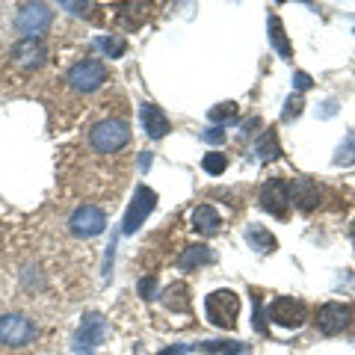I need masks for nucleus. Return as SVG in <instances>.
<instances>
[{
    "label": "nucleus",
    "instance_id": "obj_1",
    "mask_svg": "<svg viewBox=\"0 0 355 355\" xmlns=\"http://www.w3.org/2000/svg\"><path fill=\"white\" fill-rule=\"evenodd\" d=\"M130 148V125L121 116H104L86 130V151L98 160H119Z\"/></svg>",
    "mask_w": 355,
    "mask_h": 355
},
{
    "label": "nucleus",
    "instance_id": "obj_2",
    "mask_svg": "<svg viewBox=\"0 0 355 355\" xmlns=\"http://www.w3.org/2000/svg\"><path fill=\"white\" fill-rule=\"evenodd\" d=\"M107 80H110V71L101 60H80L65 74V86H69L74 95H83V98L98 92Z\"/></svg>",
    "mask_w": 355,
    "mask_h": 355
},
{
    "label": "nucleus",
    "instance_id": "obj_3",
    "mask_svg": "<svg viewBox=\"0 0 355 355\" xmlns=\"http://www.w3.org/2000/svg\"><path fill=\"white\" fill-rule=\"evenodd\" d=\"M39 329L36 323L27 317V314H0V347H9V349H24L36 340Z\"/></svg>",
    "mask_w": 355,
    "mask_h": 355
},
{
    "label": "nucleus",
    "instance_id": "obj_4",
    "mask_svg": "<svg viewBox=\"0 0 355 355\" xmlns=\"http://www.w3.org/2000/svg\"><path fill=\"white\" fill-rule=\"evenodd\" d=\"M205 311H207V320L216 329L231 331L240 317V296L234 291H214L205 299Z\"/></svg>",
    "mask_w": 355,
    "mask_h": 355
},
{
    "label": "nucleus",
    "instance_id": "obj_5",
    "mask_svg": "<svg viewBox=\"0 0 355 355\" xmlns=\"http://www.w3.org/2000/svg\"><path fill=\"white\" fill-rule=\"evenodd\" d=\"M157 207V193L151 190V187L139 184L137 190L130 196V205H128V214H125V222H121V234H137L142 228V222L148 219V214Z\"/></svg>",
    "mask_w": 355,
    "mask_h": 355
},
{
    "label": "nucleus",
    "instance_id": "obj_6",
    "mask_svg": "<svg viewBox=\"0 0 355 355\" xmlns=\"http://www.w3.org/2000/svg\"><path fill=\"white\" fill-rule=\"evenodd\" d=\"M305 314H308V308L296 296H275L270 308H266V320L282 329H299L305 323Z\"/></svg>",
    "mask_w": 355,
    "mask_h": 355
},
{
    "label": "nucleus",
    "instance_id": "obj_7",
    "mask_svg": "<svg viewBox=\"0 0 355 355\" xmlns=\"http://www.w3.org/2000/svg\"><path fill=\"white\" fill-rule=\"evenodd\" d=\"M53 21V12L44 3H24L15 15V30L24 33V39H42Z\"/></svg>",
    "mask_w": 355,
    "mask_h": 355
},
{
    "label": "nucleus",
    "instance_id": "obj_8",
    "mask_svg": "<svg viewBox=\"0 0 355 355\" xmlns=\"http://www.w3.org/2000/svg\"><path fill=\"white\" fill-rule=\"evenodd\" d=\"M107 228V214L101 207H95V205H80L74 210V214L69 216V231L74 237H95V234H101V231Z\"/></svg>",
    "mask_w": 355,
    "mask_h": 355
},
{
    "label": "nucleus",
    "instance_id": "obj_9",
    "mask_svg": "<svg viewBox=\"0 0 355 355\" xmlns=\"http://www.w3.org/2000/svg\"><path fill=\"white\" fill-rule=\"evenodd\" d=\"M9 60L21 71H36L48 60V44L42 39H18L12 44V51H9Z\"/></svg>",
    "mask_w": 355,
    "mask_h": 355
},
{
    "label": "nucleus",
    "instance_id": "obj_10",
    "mask_svg": "<svg viewBox=\"0 0 355 355\" xmlns=\"http://www.w3.org/2000/svg\"><path fill=\"white\" fill-rule=\"evenodd\" d=\"M258 202L266 214H272L275 219H287V214H291V187H287L282 178H270V181L261 187Z\"/></svg>",
    "mask_w": 355,
    "mask_h": 355
},
{
    "label": "nucleus",
    "instance_id": "obj_11",
    "mask_svg": "<svg viewBox=\"0 0 355 355\" xmlns=\"http://www.w3.org/2000/svg\"><path fill=\"white\" fill-rule=\"evenodd\" d=\"M349 320H352V308L347 302H326V305L317 308L314 323L320 329V335L335 338V335H340V331L349 326Z\"/></svg>",
    "mask_w": 355,
    "mask_h": 355
},
{
    "label": "nucleus",
    "instance_id": "obj_12",
    "mask_svg": "<svg viewBox=\"0 0 355 355\" xmlns=\"http://www.w3.org/2000/svg\"><path fill=\"white\" fill-rule=\"evenodd\" d=\"M104 335H107V320L98 314V311H89V314L83 317L80 329H77V335H74V349L77 352L95 349L98 343L104 340Z\"/></svg>",
    "mask_w": 355,
    "mask_h": 355
},
{
    "label": "nucleus",
    "instance_id": "obj_13",
    "mask_svg": "<svg viewBox=\"0 0 355 355\" xmlns=\"http://www.w3.org/2000/svg\"><path fill=\"white\" fill-rule=\"evenodd\" d=\"M291 205H296L302 214H308V210H314L320 202H323V187H320L314 178H305V175H299L293 178L291 184Z\"/></svg>",
    "mask_w": 355,
    "mask_h": 355
},
{
    "label": "nucleus",
    "instance_id": "obj_14",
    "mask_svg": "<svg viewBox=\"0 0 355 355\" xmlns=\"http://www.w3.org/2000/svg\"><path fill=\"white\" fill-rule=\"evenodd\" d=\"M113 9H116L113 18L121 24V30H137L142 21H148L154 15V6L151 3H119Z\"/></svg>",
    "mask_w": 355,
    "mask_h": 355
},
{
    "label": "nucleus",
    "instance_id": "obj_15",
    "mask_svg": "<svg viewBox=\"0 0 355 355\" xmlns=\"http://www.w3.org/2000/svg\"><path fill=\"white\" fill-rule=\"evenodd\" d=\"M139 119H142V128H146V133H148L151 139H163L166 133L172 130L169 119H166V113H163L157 104H142Z\"/></svg>",
    "mask_w": 355,
    "mask_h": 355
},
{
    "label": "nucleus",
    "instance_id": "obj_16",
    "mask_svg": "<svg viewBox=\"0 0 355 355\" xmlns=\"http://www.w3.org/2000/svg\"><path fill=\"white\" fill-rule=\"evenodd\" d=\"M219 225H222V219H219V214L210 205H198L196 210H193V228L198 231L202 237H214V234H219Z\"/></svg>",
    "mask_w": 355,
    "mask_h": 355
},
{
    "label": "nucleus",
    "instance_id": "obj_17",
    "mask_svg": "<svg viewBox=\"0 0 355 355\" xmlns=\"http://www.w3.org/2000/svg\"><path fill=\"white\" fill-rule=\"evenodd\" d=\"M246 243H249V249H254L258 254H270V252L279 249V240L272 237V231H266L263 225H258V222H252L246 228Z\"/></svg>",
    "mask_w": 355,
    "mask_h": 355
},
{
    "label": "nucleus",
    "instance_id": "obj_18",
    "mask_svg": "<svg viewBox=\"0 0 355 355\" xmlns=\"http://www.w3.org/2000/svg\"><path fill=\"white\" fill-rule=\"evenodd\" d=\"M254 157L261 163H272L282 157V142L275 137V130H263L258 137V142H254Z\"/></svg>",
    "mask_w": 355,
    "mask_h": 355
},
{
    "label": "nucleus",
    "instance_id": "obj_19",
    "mask_svg": "<svg viewBox=\"0 0 355 355\" xmlns=\"http://www.w3.org/2000/svg\"><path fill=\"white\" fill-rule=\"evenodd\" d=\"M205 263H214V252L207 246H187L178 254V270H184V272L196 270V266H205Z\"/></svg>",
    "mask_w": 355,
    "mask_h": 355
},
{
    "label": "nucleus",
    "instance_id": "obj_20",
    "mask_svg": "<svg viewBox=\"0 0 355 355\" xmlns=\"http://www.w3.org/2000/svg\"><path fill=\"white\" fill-rule=\"evenodd\" d=\"M196 349L205 352V355H246L249 343H240V340H202V343H196Z\"/></svg>",
    "mask_w": 355,
    "mask_h": 355
},
{
    "label": "nucleus",
    "instance_id": "obj_21",
    "mask_svg": "<svg viewBox=\"0 0 355 355\" xmlns=\"http://www.w3.org/2000/svg\"><path fill=\"white\" fill-rule=\"evenodd\" d=\"M270 44L275 48V53H279L282 60H291L293 57V51H291V42H287V33H284V24H282V18L279 15H270Z\"/></svg>",
    "mask_w": 355,
    "mask_h": 355
},
{
    "label": "nucleus",
    "instance_id": "obj_22",
    "mask_svg": "<svg viewBox=\"0 0 355 355\" xmlns=\"http://www.w3.org/2000/svg\"><path fill=\"white\" fill-rule=\"evenodd\" d=\"M163 305L169 311H181V314H187V311H190V291H187L184 284H172L169 291L163 293Z\"/></svg>",
    "mask_w": 355,
    "mask_h": 355
},
{
    "label": "nucleus",
    "instance_id": "obj_23",
    "mask_svg": "<svg viewBox=\"0 0 355 355\" xmlns=\"http://www.w3.org/2000/svg\"><path fill=\"white\" fill-rule=\"evenodd\" d=\"M95 44H98V51L101 53H107V60H121L125 57V51H128L125 36H98Z\"/></svg>",
    "mask_w": 355,
    "mask_h": 355
},
{
    "label": "nucleus",
    "instance_id": "obj_24",
    "mask_svg": "<svg viewBox=\"0 0 355 355\" xmlns=\"http://www.w3.org/2000/svg\"><path fill=\"white\" fill-rule=\"evenodd\" d=\"M331 163H335V166H355V128L347 133V139H343L340 146H338Z\"/></svg>",
    "mask_w": 355,
    "mask_h": 355
},
{
    "label": "nucleus",
    "instance_id": "obj_25",
    "mask_svg": "<svg viewBox=\"0 0 355 355\" xmlns=\"http://www.w3.org/2000/svg\"><path fill=\"white\" fill-rule=\"evenodd\" d=\"M202 169L207 175H222L228 169V157L222 151H210V154H205V157H202Z\"/></svg>",
    "mask_w": 355,
    "mask_h": 355
},
{
    "label": "nucleus",
    "instance_id": "obj_26",
    "mask_svg": "<svg viewBox=\"0 0 355 355\" xmlns=\"http://www.w3.org/2000/svg\"><path fill=\"white\" fill-rule=\"evenodd\" d=\"M210 121H219V125H228V121L237 119V104L234 101H225V104H216L214 110L207 113Z\"/></svg>",
    "mask_w": 355,
    "mask_h": 355
},
{
    "label": "nucleus",
    "instance_id": "obj_27",
    "mask_svg": "<svg viewBox=\"0 0 355 355\" xmlns=\"http://www.w3.org/2000/svg\"><path fill=\"white\" fill-rule=\"evenodd\" d=\"M302 110H305V101H302V95H291L284 101V110H282V121H293L302 116Z\"/></svg>",
    "mask_w": 355,
    "mask_h": 355
},
{
    "label": "nucleus",
    "instance_id": "obj_28",
    "mask_svg": "<svg viewBox=\"0 0 355 355\" xmlns=\"http://www.w3.org/2000/svg\"><path fill=\"white\" fill-rule=\"evenodd\" d=\"M137 291H139L142 299H154V293H157V275H142Z\"/></svg>",
    "mask_w": 355,
    "mask_h": 355
},
{
    "label": "nucleus",
    "instance_id": "obj_29",
    "mask_svg": "<svg viewBox=\"0 0 355 355\" xmlns=\"http://www.w3.org/2000/svg\"><path fill=\"white\" fill-rule=\"evenodd\" d=\"M202 139L210 142V146H219L225 142V128H210V130H202Z\"/></svg>",
    "mask_w": 355,
    "mask_h": 355
},
{
    "label": "nucleus",
    "instance_id": "obj_30",
    "mask_svg": "<svg viewBox=\"0 0 355 355\" xmlns=\"http://www.w3.org/2000/svg\"><path fill=\"white\" fill-rule=\"evenodd\" d=\"M62 9H69V12H74V15H86L89 18V12L95 9V3H71V0H65Z\"/></svg>",
    "mask_w": 355,
    "mask_h": 355
},
{
    "label": "nucleus",
    "instance_id": "obj_31",
    "mask_svg": "<svg viewBox=\"0 0 355 355\" xmlns=\"http://www.w3.org/2000/svg\"><path fill=\"white\" fill-rule=\"evenodd\" d=\"M293 86L299 89V92H305V89L314 86V80H311V77H308L305 71H296V74H293Z\"/></svg>",
    "mask_w": 355,
    "mask_h": 355
},
{
    "label": "nucleus",
    "instance_id": "obj_32",
    "mask_svg": "<svg viewBox=\"0 0 355 355\" xmlns=\"http://www.w3.org/2000/svg\"><path fill=\"white\" fill-rule=\"evenodd\" d=\"M193 347H190V343H172V347H166V349H160L157 355H187V352H190Z\"/></svg>",
    "mask_w": 355,
    "mask_h": 355
},
{
    "label": "nucleus",
    "instance_id": "obj_33",
    "mask_svg": "<svg viewBox=\"0 0 355 355\" xmlns=\"http://www.w3.org/2000/svg\"><path fill=\"white\" fill-rule=\"evenodd\" d=\"M349 237H352V243H355V222H352V225H349Z\"/></svg>",
    "mask_w": 355,
    "mask_h": 355
}]
</instances>
